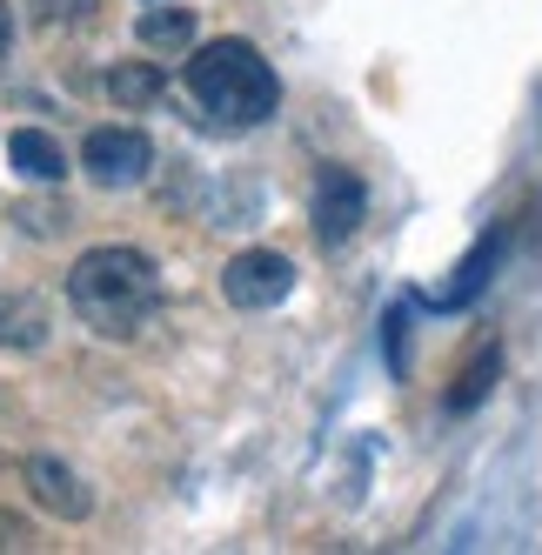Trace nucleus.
Masks as SVG:
<instances>
[{"label": "nucleus", "instance_id": "20e7f679", "mask_svg": "<svg viewBox=\"0 0 542 555\" xmlns=\"http://www.w3.org/2000/svg\"><path fill=\"white\" fill-rule=\"evenodd\" d=\"M308 215H315L322 248H341L348 234L369 221V188H362V175L341 168V162H328V168L315 175V202H308Z\"/></svg>", "mask_w": 542, "mask_h": 555}, {"label": "nucleus", "instance_id": "f03ea898", "mask_svg": "<svg viewBox=\"0 0 542 555\" xmlns=\"http://www.w3.org/2000/svg\"><path fill=\"white\" fill-rule=\"evenodd\" d=\"M181 81L215 128H261L268 114L282 107V81H275V67H268V54L255 41H235V34L202 41L188 54Z\"/></svg>", "mask_w": 542, "mask_h": 555}, {"label": "nucleus", "instance_id": "0eeeda50", "mask_svg": "<svg viewBox=\"0 0 542 555\" xmlns=\"http://www.w3.org/2000/svg\"><path fill=\"white\" fill-rule=\"evenodd\" d=\"M502 248H509V234H502V228H489L482 242H476L469 255L455 261V274H449V288H436L429 301H436V308H469V301H476V295L489 288V274L502 268Z\"/></svg>", "mask_w": 542, "mask_h": 555}, {"label": "nucleus", "instance_id": "39448f33", "mask_svg": "<svg viewBox=\"0 0 542 555\" xmlns=\"http://www.w3.org/2000/svg\"><path fill=\"white\" fill-rule=\"evenodd\" d=\"M221 295L235 308H275V301L295 295V261L275 255V248H242L221 268Z\"/></svg>", "mask_w": 542, "mask_h": 555}, {"label": "nucleus", "instance_id": "7ed1b4c3", "mask_svg": "<svg viewBox=\"0 0 542 555\" xmlns=\"http://www.w3.org/2000/svg\"><path fill=\"white\" fill-rule=\"evenodd\" d=\"M81 168H88L94 188H134L154 168V141L141 128H94L81 141Z\"/></svg>", "mask_w": 542, "mask_h": 555}, {"label": "nucleus", "instance_id": "1a4fd4ad", "mask_svg": "<svg viewBox=\"0 0 542 555\" xmlns=\"http://www.w3.org/2000/svg\"><path fill=\"white\" fill-rule=\"evenodd\" d=\"M495 382H502V341H482L469 362L455 369V382H449V415H469V409H482L489 395H495Z\"/></svg>", "mask_w": 542, "mask_h": 555}, {"label": "nucleus", "instance_id": "f257e3e1", "mask_svg": "<svg viewBox=\"0 0 542 555\" xmlns=\"http://www.w3.org/2000/svg\"><path fill=\"white\" fill-rule=\"evenodd\" d=\"M67 301H74V314H81L94 335L128 341V335H141L154 322V308H162V274H154V261L141 248L107 242V248L74 255Z\"/></svg>", "mask_w": 542, "mask_h": 555}, {"label": "nucleus", "instance_id": "6e6552de", "mask_svg": "<svg viewBox=\"0 0 542 555\" xmlns=\"http://www.w3.org/2000/svg\"><path fill=\"white\" fill-rule=\"evenodd\" d=\"M48 341V301L27 288H0V348L8 354H34Z\"/></svg>", "mask_w": 542, "mask_h": 555}, {"label": "nucleus", "instance_id": "f8f14e48", "mask_svg": "<svg viewBox=\"0 0 542 555\" xmlns=\"http://www.w3.org/2000/svg\"><path fill=\"white\" fill-rule=\"evenodd\" d=\"M154 94H162V67H147V61H128V67L107 74V101L114 107H147Z\"/></svg>", "mask_w": 542, "mask_h": 555}, {"label": "nucleus", "instance_id": "9d476101", "mask_svg": "<svg viewBox=\"0 0 542 555\" xmlns=\"http://www.w3.org/2000/svg\"><path fill=\"white\" fill-rule=\"evenodd\" d=\"M141 48H162V54H181V48H195V8H162V0H147V14H141Z\"/></svg>", "mask_w": 542, "mask_h": 555}, {"label": "nucleus", "instance_id": "2eb2a0df", "mask_svg": "<svg viewBox=\"0 0 542 555\" xmlns=\"http://www.w3.org/2000/svg\"><path fill=\"white\" fill-rule=\"evenodd\" d=\"M8 41H14V8L0 0V54H8Z\"/></svg>", "mask_w": 542, "mask_h": 555}, {"label": "nucleus", "instance_id": "423d86ee", "mask_svg": "<svg viewBox=\"0 0 542 555\" xmlns=\"http://www.w3.org/2000/svg\"><path fill=\"white\" fill-rule=\"evenodd\" d=\"M21 482H27V495L41 502L54 522H88V515H94V489H88L67 462H54V455H27Z\"/></svg>", "mask_w": 542, "mask_h": 555}, {"label": "nucleus", "instance_id": "4468645a", "mask_svg": "<svg viewBox=\"0 0 542 555\" xmlns=\"http://www.w3.org/2000/svg\"><path fill=\"white\" fill-rule=\"evenodd\" d=\"M34 542V529L21 522V515H8V508H0V548H27Z\"/></svg>", "mask_w": 542, "mask_h": 555}, {"label": "nucleus", "instance_id": "ddd939ff", "mask_svg": "<svg viewBox=\"0 0 542 555\" xmlns=\"http://www.w3.org/2000/svg\"><path fill=\"white\" fill-rule=\"evenodd\" d=\"M94 8L101 0H34V14L48 27H81V21H94Z\"/></svg>", "mask_w": 542, "mask_h": 555}, {"label": "nucleus", "instance_id": "9b49d317", "mask_svg": "<svg viewBox=\"0 0 542 555\" xmlns=\"http://www.w3.org/2000/svg\"><path fill=\"white\" fill-rule=\"evenodd\" d=\"M8 154H14V168H21L27 181H61V175H67L61 141H54V134H41V128H14Z\"/></svg>", "mask_w": 542, "mask_h": 555}]
</instances>
